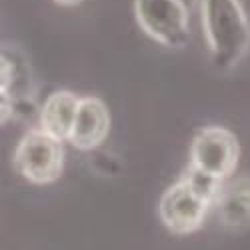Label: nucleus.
Segmentation results:
<instances>
[{
  "label": "nucleus",
  "mask_w": 250,
  "mask_h": 250,
  "mask_svg": "<svg viewBox=\"0 0 250 250\" xmlns=\"http://www.w3.org/2000/svg\"><path fill=\"white\" fill-rule=\"evenodd\" d=\"M202 24L214 68H234L250 48V24L240 2L202 0Z\"/></svg>",
  "instance_id": "f257e3e1"
},
{
  "label": "nucleus",
  "mask_w": 250,
  "mask_h": 250,
  "mask_svg": "<svg viewBox=\"0 0 250 250\" xmlns=\"http://www.w3.org/2000/svg\"><path fill=\"white\" fill-rule=\"evenodd\" d=\"M14 170L32 184L44 186L56 182L64 170V148L62 142L36 128L26 132L14 148Z\"/></svg>",
  "instance_id": "f03ea898"
},
{
  "label": "nucleus",
  "mask_w": 250,
  "mask_h": 250,
  "mask_svg": "<svg viewBox=\"0 0 250 250\" xmlns=\"http://www.w3.org/2000/svg\"><path fill=\"white\" fill-rule=\"evenodd\" d=\"M140 28L166 48H184L190 40L188 8L180 0H134Z\"/></svg>",
  "instance_id": "7ed1b4c3"
},
{
  "label": "nucleus",
  "mask_w": 250,
  "mask_h": 250,
  "mask_svg": "<svg viewBox=\"0 0 250 250\" xmlns=\"http://www.w3.org/2000/svg\"><path fill=\"white\" fill-rule=\"evenodd\" d=\"M240 144L238 138L224 126L200 128L190 144V164L218 180L230 178L238 166Z\"/></svg>",
  "instance_id": "20e7f679"
},
{
  "label": "nucleus",
  "mask_w": 250,
  "mask_h": 250,
  "mask_svg": "<svg viewBox=\"0 0 250 250\" xmlns=\"http://www.w3.org/2000/svg\"><path fill=\"white\" fill-rule=\"evenodd\" d=\"M212 204L196 194L184 180L168 186L158 202V218L172 234L186 236L202 226Z\"/></svg>",
  "instance_id": "39448f33"
},
{
  "label": "nucleus",
  "mask_w": 250,
  "mask_h": 250,
  "mask_svg": "<svg viewBox=\"0 0 250 250\" xmlns=\"http://www.w3.org/2000/svg\"><path fill=\"white\" fill-rule=\"evenodd\" d=\"M110 132V112L100 98H80L78 112L70 134V144L78 150H94L106 140Z\"/></svg>",
  "instance_id": "423d86ee"
},
{
  "label": "nucleus",
  "mask_w": 250,
  "mask_h": 250,
  "mask_svg": "<svg viewBox=\"0 0 250 250\" xmlns=\"http://www.w3.org/2000/svg\"><path fill=\"white\" fill-rule=\"evenodd\" d=\"M80 98L70 90L52 92L40 108V128L56 140H70Z\"/></svg>",
  "instance_id": "0eeeda50"
},
{
  "label": "nucleus",
  "mask_w": 250,
  "mask_h": 250,
  "mask_svg": "<svg viewBox=\"0 0 250 250\" xmlns=\"http://www.w3.org/2000/svg\"><path fill=\"white\" fill-rule=\"evenodd\" d=\"M220 222L228 228H242L250 224V178H238L222 186L216 200Z\"/></svg>",
  "instance_id": "6e6552de"
},
{
  "label": "nucleus",
  "mask_w": 250,
  "mask_h": 250,
  "mask_svg": "<svg viewBox=\"0 0 250 250\" xmlns=\"http://www.w3.org/2000/svg\"><path fill=\"white\" fill-rule=\"evenodd\" d=\"M180 180H184L196 194H200L204 200H208L210 204H214L218 200V196L222 192V182H224V180H218V178H214L210 174L198 170L196 166H192V164H188V168L182 172Z\"/></svg>",
  "instance_id": "1a4fd4ad"
},
{
  "label": "nucleus",
  "mask_w": 250,
  "mask_h": 250,
  "mask_svg": "<svg viewBox=\"0 0 250 250\" xmlns=\"http://www.w3.org/2000/svg\"><path fill=\"white\" fill-rule=\"evenodd\" d=\"M56 4H60V6H76V4H80L82 0H54Z\"/></svg>",
  "instance_id": "9d476101"
},
{
  "label": "nucleus",
  "mask_w": 250,
  "mask_h": 250,
  "mask_svg": "<svg viewBox=\"0 0 250 250\" xmlns=\"http://www.w3.org/2000/svg\"><path fill=\"white\" fill-rule=\"evenodd\" d=\"M180 2H182L186 8H188V10H192V6L196 4V0H180Z\"/></svg>",
  "instance_id": "9b49d317"
}]
</instances>
